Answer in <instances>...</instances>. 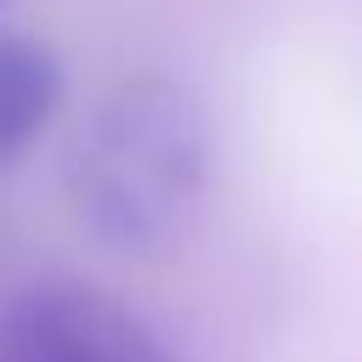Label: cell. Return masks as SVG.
<instances>
[{
  "label": "cell",
  "instance_id": "2",
  "mask_svg": "<svg viewBox=\"0 0 362 362\" xmlns=\"http://www.w3.org/2000/svg\"><path fill=\"white\" fill-rule=\"evenodd\" d=\"M0 362H175L119 294L85 277H34L0 311Z\"/></svg>",
  "mask_w": 362,
  "mask_h": 362
},
{
  "label": "cell",
  "instance_id": "1",
  "mask_svg": "<svg viewBox=\"0 0 362 362\" xmlns=\"http://www.w3.org/2000/svg\"><path fill=\"white\" fill-rule=\"evenodd\" d=\"M209 107L170 74L119 79L68 141V209L119 249L158 255L187 238L209 192Z\"/></svg>",
  "mask_w": 362,
  "mask_h": 362
},
{
  "label": "cell",
  "instance_id": "3",
  "mask_svg": "<svg viewBox=\"0 0 362 362\" xmlns=\"http://www.w3.org/2000/svg\"><path fill=\"white\" fill-rule=\"evenodd\" d=\"M62 57L34 34H0V164L28 153L62 107Z\"/></svg>",
  "mask_w": 362,
  "mask_h": 362
}]
</instances>
